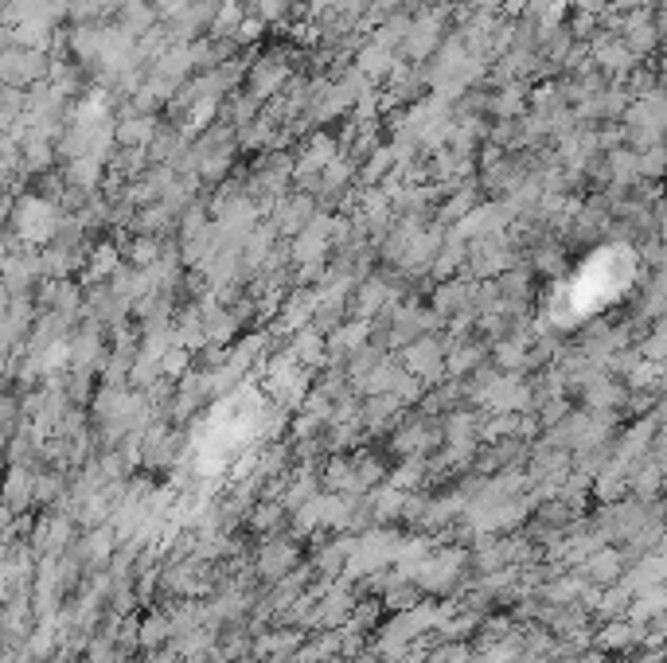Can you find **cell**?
<instances>
[{"label":"cell","instance_id":"7a4b0ae2","mask_svg":"<svg viewBox=\"0 0 667 663\" xmlns=\"http://www.w3.org/2000/svg\"><path fill=\"white\" fill-rule=\"evenodd\" d=\"M293 558H297V550L289 543H274L262 550V558H258V570H262V578H281L285 574V566H293Z\"/></svg>","mask_w":667,"mask_h":663},{"label":"cell","instance_id":"277c9868","mask_svg":"<svg viewBox=\"0 0 667 663\" xmlns=\"http://www.w3.org/2000/svg\"><path fill=\"white\" fill-rule=\"evenodd\" d=\"M172 632V624H168V617L164 613H153L145 624H137V644H145V648H157V644H164V636Z\"/></svg>","mask_w":667,"mask_h":663},{"label":"cell","instance_id":"ba28073f","mask_svg":"<svg viewBox=\"0 0 667 663\" xmlns=\"http://www.w3.org/2000/svg\"><path fill=\"white\" fill-rule=\"evenodd\" d=\"M535 663H547V660H535Z\"/></svg>","mask_w":667,"mask_h":663},{"label":"cell","instance_id":"3957f363","mask_svg":"<svg viewBox=\"0 0 667 663\" xmlns=\"http://www.w3.org/2000/svg\"><path fill=\"white\" fill-rule=\"evenodd\" d=\"M586 574L593 582H617V574H621V554H617V550H597L586 562Z\"/></svg>","mask_w":667,"mask_h":663},{"label":"cell","instance_id":"5b68a950","mask_svg":"<svg viewBox=\"0 0 667 663\" xmlns=\"http://www.w3.org/2000/svg\"><path fill=\"white\" fill-rule=\"evenodd\" d=\"M110 550H114V535H110V531H94V535L82 543V558L98 566V562H106V558H110Z\"/></svg>","mask_w":667,"mask_h":663},{"label":"cell","instance_id":"6da1fadb","mask_svg":"<svg viewBox=\"0 0 667 663\" xmlns=\"http://www.w3.org/2000/svg\"><path fill=\"white\" fill-rule=\"evenodd\" d=\"M0 496H4V504L8 507H28L32 504V472L24 465H12V472L4 476V488H0Z\"/></svg>","mask_w":667,"mask_h":663},{"label":"cell","instance_id":"52a82bcc","mask_svg":"<svg viewBox=\"0 0 667 663\" xmlns=\"http://www.w3.org/2000/svg\"><path fill=\"white\" fill-rule=\"evenodd\" d=\"M277 515H281V507H258V515H254V527H258V531H274Z\"/></svg>","mask_w":667,"mask_h":663},{"label":"cell","instance_id":"8992f818","mask_svg":"<svg viewBox=\"0 0 667 663\" xmlns=\"http://www.w3.org/2000/svg\"><path fill=\"white\" fill-rule=\"evenodd\" d=\"M578 593H582V582H574V578H562V582H554L547 589L550 601H574Z\"/></svg>","mask_w":667,"mask_h":663}]
</instances>
